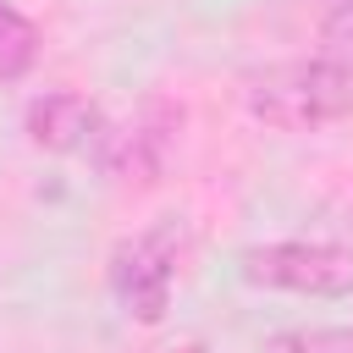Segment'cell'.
<instances>
[{
  "mask_svg": "<svg viewBox=\"0 0 353 353\" xmlns=\"http://www.w3.org/2000/svg\"><path fill=\"white\" fill-rule=\"evenodd\" d=\"M182 121L188 110L165 94H149L127 121H105L99 138H94V160L110 182L121 188H154L165 171H171V154H176V138H182Z\"/></svg>",
  "mask_w": 353,
  "mask_h": 353,
  "instance_id": "obj_3",
  "label": "cell"
},
{
  "mask_svg": "<svg viewBox=\"0 0 353 353\" xmlns=\"http://www.w3.org/2000/svg\"><path fill=\"white\" fill-rule=\"evenodd\" d=\"M99 127H105L99 105H94L88 94H77V88H50V94L28 99V110H22V132H28V143H33V149H50V154L94 149Z\"/></svg>",
  "mask_w": 353,
  "mask_h": 353,
  "instance_id": "obj_5",
  "label": "cell"
},
{
  "mask_svg": "<svg viewBox=\"0 0 353 353\" xmlns=\"http://www.w3.org/2000/svg\"><path fill=\"white\" fill-rule=\"evenodd\" d=\"M314 55H320V61H331V66H342V72L353 77V0H336V6L325 11Z\"/></svg>",
  "mask_w": 353,
  "mask_h": 353,
  "instance_id": "obj_8",
  "label": "cell"
},
{
  "mask_svg": "<svg viewBox=\"0 0 353 353\" xmlns=\"http://www.w3.org/2000/svg\"><path fill=\"white\" fill-rule=\"evenodd\" d=\"M237 276L259 292H298V298H347L353 292V248L342 243H254L237 254Z\"/></svg>",
  "mask_w": 353,
  "mask_h": 353,
  "instance_id": "obj_4",
  "label": "cell"
},
{
  "mask_svg": "<svg viewBox=\"0 0 353 353\" xmlns=\"http://www.w3.org/2000/svg\"><path fill=\"white\" fill-rule=\"evenodd\" d=\"M182 243H188L182 221L176 215H160V221H149L143 232H132V237H121L110 248V270L105 276H110V292L127 309V320H138V325H160L165 320Z\"/></svg>",
  "mask_w": 353,
  "mask_h": 353,
  "instance_id": "obj_2",
  "label": "cell"
},
{
  "mask_svg": "<svg viewBox=\"0 0 353 353\" xmlns=\"http://www.w3.org/2000/svg\"><path fill=\"white\" fill-rule=\"evenodd\" d=\"M259 353H353V325H292L265 336Z\"/></svg>",
  "mask_w": 353,
  "mask_h": 353,
  "instance_id": "obj_7",
  "label": "cell"
},
{
  "mask_svg": "<svg viewBox=\"0 0 353 353\" xmlns=\"http://www.w3.org/2000/svg\"><path fill=\"white\" fill-rule=\"evenodd\" d=\"M39 44H44L39 22H33L28 11H17L11 0H0V83L28 77L33 61H39Z\"/></svg>",
  "mask_w": 353,
  "mask_h": 353,
  "instance_id": "obj_6",
  "label": "cell"
},
{
  "mask_svg": "<svg viewBox=\"0 0 353 353\" xmlns=\"http://www.w3.org/2000/svg\"><path fill=\"white\" fill-rule=\"evenodd\" d=\"M243 105L254 121L276 132H320L342 116H353V77L320 55L270 61L243 77Z\"/></svg>",
  "mask_w": 353,
  "mask_h": 353,
  "instance_id": "obj_1",
  "label": "cell"
}]
</instances>
